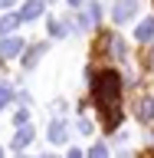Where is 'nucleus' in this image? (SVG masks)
<instances>
[{
	"label": "nucleus",
	"instance_id": "nucleus-17",
	"mask_svg": "<svg viewBox=\"0 0 154 158\" xmlns=\"http://www.w3.org/2000/svg\"><path fill=\"white\" fill-rule=\"evenodd\" d=\"M79 132L89 135V132H92V122H89V118H79Z\"/></svg>",
	"mask_w": 154,
	"mask_h": 158
},
{
	"label": "nucleus",
	"instance_id": "nucleus-10",
	"mask_svg": "<svg viewBox=\"0 0 154 158\" xmlns=\"http://www.w3.org/2000/svg\"><path fill=\"white\" fill-rule=\"evenodd\" d=\"M135 36L141 40V43H148V40H154V17H148L144 23H138V30H135Z\"/></svg>",
	"mask_w": 154,
	"mask_h": 158
},
{
	"label": "nucleus",
	"instance_id": "nucleus-5",
	"mask_svg": "<svg viewBox=\"0 0 154 158\" xmlns=\"http://www.w3.org/2000/svg\"><path fill=\"white\" fill-rule=\"evenodd\" d=\"M43 3H46V0H26V3L20 7V20H23V23H30V20L43 17Z\"/></svg>",
	"mask_w": 154,
	"mask_h": 158
},
{
	"label": "nucleus",
	"instance_id": "nucleus-20",
	"mask_svg": "<svg viewBox=\"0 0 154 158\" xmlns=\"http://www.w3.org/2000/svg\"><path fill=\"white\" fill-rule=\"evenodd\" d=\"M66 3L69 7H79V3H85V0H66Z\"/></svg>",
	"mask_w": 154,
	"mask_h": 158
},
{
	"label": "nucleus",
	"instance_id": "nucleus-18",
	"mask_svg": "<svg viewBox=\"0 0 154 158\" xmlns=\"http://www.w3.org/2000/svg\"><path fill=\"white\" fill-rule=\"evenodd\" d=\"M66 158H85V155H82V152H79V148H72V152H69Z\"/></svg>",
	"mask_w": 154,
	"mask_h": 158
},
{
	"label": "nucleus",
	"instance_id": "nucleus-13",
	"mask_svg": "<svg viewBox=\"0 0 154 158\" xmlns=\"http://www.w3.org/2000/svg\"><path fill=\"white\" fill-rule=\"evenodd\" d=\"M46 27H49V36H56V40H62V36L69 33V30H66L69 23H62V20H49Z\"/></svg>",
	"mask_w": 154,
	"mask_h": 158
},
{
	"label": "nucleus",
	"instance_id": "nucleus-3",
	"mask_svg": "<svg viewBox=\"0 0 154 158\" xmlns=\"http://www.w3.org/2000/svg\"><path fill=\"white\" fill-rule=\"evenodd\" d=\"M49 142H53V145H66L69 142V125L66 122H62V118H56V122H49Z\"/></svg>",
	"mask_w": 154,
	"mask_h": 158
},
{
	"label": "nucleus",
	"instance_id": "nucleus-15",
	"mask_svg": "<svg viewBox=\"0 0 154 158\" xmlns=\"http://www.w3.org/2000/svg\"><path fill=\"white\" fill-rule=\"evenodd\" d=\"M13 122H17L20 128H26V125H30V112H26V109H20L17 115H13Z\"/></svg>",
	"mask_w": 154,
	"mask_h": 158
},
{
	"label": "nucleus",
	"instance_id": "nucleus-23",
	"mask_svg": "<svg viewBox=\"0 0 154 158\" xmlns=\"http://www.w3.org/2000/svg\"><path fill=\"white\" fill-rule=\"evenodd\" d=\"M20 158H26V155H20Z\"/></svg>",
	"mask_w": 154,
	"mask_h": 158
},
{
	"label": "nucleus",
	"instance_id": "nucleus-16",
	"mask_svg": "<svg viewBox=\"0 0 154 158\" xmlns=\"http://www.w3.org/2000/svg\"><path fill=\"white\" fill-rule=\"evenodd\" d=\"M98 17H102V7H98V3H89V20H92V27L98 23Z\"/></svg>",
	"mask_w": 154,
	"mask_h": 158
},
{
	"label": "nucleus",
	"instance_id": "nucleus-4",
	"mask_svg": "<svg viewBox=\"0 0 154 158\" xmlns=\"http://www.w3.org/2000/svg\"><path fill=\"white\" fill-rule=\"evenodd\" d=\"M17 53H23V40L20 36H3L0 40V59H13Z\"/></svg>",
	"mask_w": 154,
	"mask_h": 158
},
{
	"label": "nucleus",
	"instance_id": "nucleus-21",
	"mask_svg": "<svg viewBox=\"0 0 154 158\" xmlns=\"http://www.w3.org/2000/svg\"><path fill=\"white\" fill-rule=\"evenodd\" d=\"M39 158H56V155H39Z\"/></svg>",
	"mask_w": 154,
	"mask_h": 158
},
{
	"label": "nucleus",
	"instance_id": "nucleus-8",
	"mask_svg": "<svg viewBox=\"0 0 154 158\" xmlns=\"http://www.w3.org/2000/svg\"><path fill=\"white\" fill-rule=\"evenodd\" d=\"M138 118H141V122H154V96L138 102Z\"/></svg>",
	"mask_w": 154,
	"mask_h": 158
},
{
	"label": "nucleus",
	"instance_id": "nucleus-2",
	"mask_svg": "<svg viewBox=\"0 0 154 158\" xmlns=\"http://www.w3.org/2000/svg\"><path fill=\"white\" fill-rule=\"evenodd\" d=\"M135 13H138V0H115V7H112V20L115 23H128Z\"/></svg>",
	"mask_w": 154,
	"mask_h": 158
},
{
	"label": "nucleus",
	"instance_id": "nucleus-7",
	"mask_svg": "<svg viewBox=\"0 0 154 158\" xmlns=\"http://www.w3.org/2000/svg\"><path fill=\"white\" fill-rule=\"evenodd\" d=\"M20 23H23V20H20V13H3V17H0V36H10Z\"/></svg>",
	"mask_w": 154,
	"mask_h": 158
},
{
	"label": "nucleus",
	"instance_id": "nucleus-19",
	"mask_svg": "<svg viewBox=\"0 0 154 158\" xmlns=\"http://www.w3.org/2000/svg\"><path fill=\"white\" fill-rule=\"evenodd\" d=\"M13 3H17V0H0V7H13Z\"/></svg>",
	"mask_w": 154,
	"mask_h": 158
},
{
	"label": "nucleus",
	"instance_id": "nucleus-12",
	"mask_svg": "<svg viewBox=\"0 0 154 158\" xmlns=\"http://www.w3.org/2000/svg\"><path fill=\"white\" fill-rule=\"evenodd\" d=\"M10 102H13V86L7 79H0V109H7Z\"/></svg>",
	"mask_w": 154,
	"mask_h": 158
},
{
	"label": "nucleus",
	"instance_id": "nucleus-6",
	"mask_svg": "<svg viewBox=\"0 0 154 158\" xmlns=\"http://www.w3.org/2000/svg\"><path fill=\"white\" fill-rule=\"evenodd\" d=\"M43 53H46V43H33V46L23 53V69H33L39 59H43Z\"/></svg>",
	"mask_w": 154,
	"mask_h": 158
},
{
	"label": "nucleus",
	"instance_id": "nucleus-9",
	"mask_svg": "<svg viewBox=\"0 0 154 158\" xmlns=\"http://www.w3.org/2000/svg\"><path fill=\"white\" fill-rule=\"evenodd\" d=\"M30 142H33V128H20V132H17V135H13V142H10V145H13V148H17V152H23V148H26L30 145Z\"/></svg>",
	"mask_w": 154,
	"mask_h": 158
},
{
	"label": "nucleus",
	"instance_id": "nucleus-14",
	"mask_svg": "<svg viewBox=\"0 0 154 158\" xmlns=\"http://www.w3.org/2000/svg\"><path fill=\"white\" fill-rule=\"evenodd\" d=\"M85 158H108V148L102 145V142H95V145L89 148V155H85Z\"/></svg>",
	"mask_w": 154,
	"mask_h": 158
},
{
	"label": "nucleus",
	"instance_id": "nucleus-11",
	"mask_svg": "<svg viewBox=\"0 0 154 158\" xmlns=\"http://www.w3.org/2000/svg\"><path fill=\"white\" fill-rule=\"evenodd\" d=\"M105 43H108V49H112V56H118V59L125 56V40L118 36V33H108V36H105Z\"/></svg>",
	"mask_w": 154,
	"mask_h": 158
},
{
	"label": "nucleus",
	"instance_id": "nucleus-22",
	"mask_svg": "<svg viewBox=\"0 0 154 158\" xmlns=\"http://www.w3.org/2000/svg\"><path fill=\"white\" fill-rule=\"evenodd\" d=\"M0 158H3V145H0Z\"/></svg>",
	"mask_w": 154,
	"mask_h": 158
},
{
	"label": "nucleus",
	"instance_id": "nucleus-1",
	"mask_svg": "<svg viewBox=\"0 0 154 158\" xmlns=\"http://www.w3.org/2000/svg\"><path fill=\"white\" fill-rule=\"evenodd\" d=\"M89 82H92V99L95 106L102 109V122H105V132H115L121 125V109H118V96H121V76L115 69H89Z\"/></svg>",
	"mask_w": 154,
	"mask_h": 158
}]
</instances>
